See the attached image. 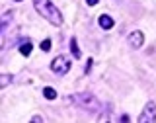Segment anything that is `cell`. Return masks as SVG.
Masks as SVG:
<instances>
[{
    "instance_id": "obj_8",
    "label": "cell",
    "mask_w": 156,
    "mask_h": 123,
    "mask_svg": "<svg viewBox=\"0 0 156 123\" xmlns=\"http://www.w3.org/2000/svg\"><path fill=\"white\" fill-rule=\"evenodd\" d=\"M12 82H14V74H10V72L0 74V90H2V88H6V86H10Z\"/></svg>"
},
{
    "instance_id": "obj_1",
    "label": "cell",
    "mask_w": 156,
    "mask_h": 123,
    "mask_svg": "<svg viewBox=\"0 0 156 123\" xmlns=\"http://www.w3.org/2000/svg\"><path fill=\"white\" fill-rule=\"evenodd\" d=\"M33 8H35V12L41 18H45L49 24H53V26H57V27L62 26V14L51 0H33Z\"/></svg>"
},
{
    "instance_id": "obj_3",
    "label": "cell",
    "mask_w": 156,
    "mask_h": 123,
    "mask_svg": "<svg viewBox=\"0 0 156 123\" xmlns=\"http://www.w3.org/2000/svg\"><path fill=\"white\" fill-rule=\"evenodd\" d=\"M139 123H156V102H146L139 115Z\"/></svg>"
},
{
    "instance_id": "obj_17",
    "label": "cell",
    "mask_w": 156,
    "mask_h": 123,
    "mask_svg": "<svg viewBox=\"0 0 156 123\" xmlns=\"http://www.w3.org/2000/svg\"><path fill=\"white\" fill-rule=\"evenodd\" d=\"M16 2H22V0H16Z\"/></svg>"
},
{
    "instance_id": "obj_15",
    "label": "cell",
    "mask_w": 156,
    "mask_h": 123,
    "mask_svg": "<svg viewBox=\"0 0 156 123\" xmlns=\"http://www.w3.org/2000/svg\"><path fill=\"white\" fill-rule=\"evenodd\" d=\"M86 2H88V6H96V4L100 2V0H86Z\"/></svg>"
},
{
    "instance_id": "obj_12",
    "label": "cell",
    "mask_w": 156,
    "mask_h": 123,
    "mask_svg": "<svg viewBox=\"0 0 156 123\" xmlns=\"http://www.w3.org/2000/svg\"><path fill=\"white\" fill-rule=\"evenodd\" d=\"M98 123H111V115L107 114V111H104V114L98 117Z\"/></svg>"
},
{
    "instance_id": "obj_5",
    "label": "cell",
    "mask_w": 156,
    "mask_h": 123,
    "mask_svg": "<svg viewBox=\"0 0 156 123\" xmlns=\"http://www.w3.org/2000/svg\"><path fill=\"white\" fill-rule=\"evenodd\" d=\"M12 18H14V12H12V10L6 12L4 16H0V47H2V43H4V33H6V29L10 26V22H12Z\"/></svg>"
},
{
    "instance_id": "obj_2",
    "label": "cell",
    "mask_w": 156,
    "mask_h": 123,
    "mask_svg": "<svg viewBox=\"0 0 156 123\" xmlns=\"http://www.w3.org/2000/svg\"><path fill=\"white\" fill-rule=\"evenodd\" d=\"M51 71L55 72V74H66L68 71H70V59L66 55H58L53 59L51 63Z\"/></svg>"
},
{
    "instance_id": "obj_11",
    "label": "cell",
    "mask_w": 156,
    "mask_h": 123,
    "mask_svg": "<svg viewBox=\"0 0 156 123\" xmlns=\"http://www.w3.org/2000/svg\"><path fill=\"white\" fill-rule=\"evenodd\" d=\"M70 51H72V55H74L76 59H80V47H78V43H76V39H70Z\"/></svg>"
},
{
    "instance_id": "obj_6",
    "label": "cell",
    "mask_w": 156,
    "mask_h": 123,
    "mask_svg": "<svg viewBox=\"0 0 156 123\" xmlns=\"http://www.w3.org/2000/svg\"><path fill=\"white\" fill-rule=\"evenodd\" d=\"M143 43H144V33L143 31L136 29V31H133L129 35V45L133 47V49H140V47H143Z\"/></svg>"
},
{
    "instance_id": "obj_10",
    "label": "cell",
    "mask_w": 156,
    "mask_h": 123,
    "mask_svg": "<svg viewBox=\"0 0 156 123\" xmlns=\"http://www.w3.org/2000/svg\"><path fill=\"white\" fill-rule=\"evenodd\" d=\"M43 96H45L47 100H55V98H57V90L51 88V86H45V88H43Z\"/></svg>"
},
{
    "instance_id": "obj_14",
    "label": "cell",
    "mask_w": 156,
    "mask_h": 123,
    "mask_svg": "<svg viewBox=\"0 0 156 123\" xmlns=\"http://www.w3.org/2000/svg\"><path fill=\"white\" fill-rule=\"evenodd\" d=\"M29 123H43V119H41L39 115H33V117H31V121H29Z\"/></svg>"
},
{
    "instance_id": "obj_9",
    "label": "cell",
    "mask_w": 156,
    "mask_h": 123,
    "mask_svg": "<svg viewBox=\"0 0 156 123\" xmlns=\"http://www.w3.org/2000/svg\"><path fill=\"white\" fill-rule=\"evenodd\" d=\"M31 51H33V43L31 41H26L22 47H20V53H22L23 57H29V55H31Z\"/></svg>"
},
{
    "instance_id": "obj_16",
    "label": "cell",
    "mask_w": 156,
    "mask_h": 123,
    "mask_svg": "<svg viewBox=\"0 0 156 123\" xmlns=\"http://www.w3.org/2000/svg\"><path fill=\"white\" fill-rule=\"evenodd\" d=\"M121 123H129V115H127V114L121 115Z\"/></svg>"
},
{
    "instance_id": "obj_4",
    "label": "cell",
    "mask_w": 156,
    "mask_h": 123,
    "mask_svg": "<svg viewBox=\"0 0 156 123\" xmlns=\"http://www.w3.org/2000/svg\"><path fill=\"white\" fill-rule=\"evenodd\" d=\"M74 102H76L80 107L88 110V111L98 110V100H96L92 94H78V96H74Z\"/></svg>"
},
{
    "instance_id": "obj_7",
    "label": "cell",
    "mask_w": 156,
    "mask_h": 123,
    "mask_svg": "<svg viewBox=\"0 0 156 123\" xmlns=\"http://www.w3.org/2000/svg\"><path fill=\"white\" fill-rule=\"evenodd\" d=\"M98 24H100V27H104V29H111L113 27V18L111 16H107V14H101L100 18H98Z\"/></svg>"
},
{
    "instance_id": "obj_13",
    "label": "cell",
    "mask_w": 156,
    "mask_h": 123,
    "mask_svg": "<svg viewBox=\"0 0 156 123\" xmlns=\"http://www.w3.org/2000/svg\"><path fill=\"white\" fill-rule=\"evenodd\" d=\"M51 45H53V43H51V39H43V41H41V51H49V49H51Z\"/></svg>"
}]
</instances>
